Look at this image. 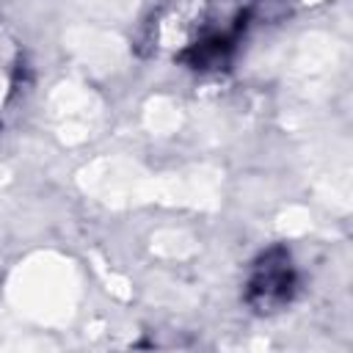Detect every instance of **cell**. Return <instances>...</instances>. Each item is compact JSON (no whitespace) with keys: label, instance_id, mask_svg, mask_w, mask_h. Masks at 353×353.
<instances>
[{"label":"cell","instance_id":"6da1fadb","mask_svg":"<svg viewBox=\"0 0 353 353\" xmlns=\"http://www.w3.org/2000/svg\"><path fill=\"white\" fill-rule=\"evenodd\" d=\"M295 287H298V273L290 251L284 245H273L262 251L251 265L245 281V303L259 314H270L292 301Z\"/></svg>","mask_w":353,"mask_h":353}]
</instances>
